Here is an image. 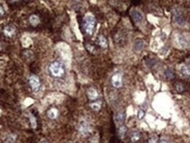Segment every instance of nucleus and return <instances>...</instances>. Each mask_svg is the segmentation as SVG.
<instances>
[{"instance_id":"obj_1","label":"nucleus","mask_w":190,"mask_h":143,"mask_svg":"<svg viewBox=\"0 0 190 143\" xmlns=\"http://www.w3.org/2000/svg\"><path fill=\"white\" fill-rule=\"evenodd\" d=\"M49 73L53 78H63L66 74L65 65L61 61H54L49 65Z\"/></svg>"},{"instance_id":"obj_2","label":"nucleus","mask_w":190,"mask_h":143,"mask_svg":"<svg viewBox=\"0 0 190 143\" xmlns=\"http://www.w3.org/2000/svg\"><path fill=\"white\" fill-rule=\"evenodd\" d=\"M83 27H84L85 32L87 35H92V33L95 29V27H96V18H94L92 14L88 13L87 15L85 16Z\"/></svg>"},{"instance_id":"obj_3","label":"nucleus","mask_w":190,"mask_h":143,"mask_svg":"<svg viewBox=\"0 0 190 143\" xmlns=\"http://www.w3.org/2000/svg\"><path fill=\"white\" fill-rule=\"evenodd\" d=\"M28 84L34 92H38L41 86V81L40 77L36 75H31L28 77Z\"/></svg>"},{"instance_id":"obj_4","label":"nucleus","mask_w":190,"mask_h":143,"mask_svg":"<svg viewBox=\"0 0 190 143\" xmlns=\"http://www.w3.org/2000/svg\"><path fill=\"white\" fill-rule=\"evenodd\" d=\"M78 131L82 136H87L91 133V126L87 121H80L78 126Z\"/></svg>"},{"instance_id":"obj_5","label":"nucleus","mask_w":190,"mask_h":143,"mask_svg":"<svg viewBox=\"0 0 190 143\" xmlns=\"http://www.w3.org/2000/svg\"><path fill=\"white\" fill-rule=\"evenodd\" d=\"M111 84H112V86L115 89H120L123 84L122 75L120 73H115L111 77Z\"/></svg>"},{"instance_id":"obj_6","label":"nucleus","mask_w":190,"mask_h":143,"mask_svg":"<svg viewBox=\"0 0 190 143\" xmlns=\"http://www.w3.org/2000/svg\"><path fill=\"white\" fill-rule=\"evenodd\" d=\"M173 18L174 22L177 24L178 26H179V27H183V26H185V23H186V22H185V18H183V15H182V13L180 12L179 10L175 9V10L173 11Z\"/></svg>"},{"instance_id":"obj_7","label":"nucleus","mask_w":190,"mask_h":143,"mask_svg":"<svg viewBox=\"0 0 190 143\" xmlns=\"http://www.w3.org/2000/svg\"><path fill=\"white\" fill-rule=\"evenodd\" d=\"M130 15L136 23H142L144 21V15L137 10H132L130 12Z\"/></svg>"},{"instance_id":"obj_8","label":"nucleus","mask_w":190,"mask_h":143,"mask_svg":"<svg viewBox=\"0 0 190 143\" xmlns=\"http://www.w3.org/2000/svg\"><path fill=\"white\" fill-rule=\"evenodd\" d=\"M3 33H4V35H6V37L11 38L12 36H14L15 34H16V29L12 26H6V27L4 28V30H3Z\"/></svg>"},{"instance_id":"obj_9","label":"nucleus","mask_w":190,"mask_h":143,"mask_svg":"<svg viewBox=\"0 0 190 143\" xmlns=\"http://www.w3.org/2000/svg\"><path fill=\"white\" fill-rule=\"evenodd\" d=\"M58 115H59V111L56 107H51V108L49 109L48 112H47V116L50 120H56L58 117Z\"/></svg>"},{"instance_id":"obj_10","label":"nucleus","mask_w":190,"mask_h":143,"mask_svg":"<svg viewBox=\"0 0 190 143\" xmlns=\"http://www.w3.org/2000/svg\"><path fill=\"white\" fill-rule=\"evenodd\" d=\"M125 113L123 112H118L115 116V121L116 124L120 125V126H122V124L124 123L125 121Z\"/></svg>"},{"instance_id":"obj_11","label":"nucleus","mask_w":190,"mask_h":143,"mask_svg":"<svg viewBox=\"0 0 190 143\" xmlns=\"http://www.w3.org/2000/svg\"><path fill=\"white\" fill-rule=\"evenodd\" d=\"M87 94L88 98H89L90 100H92V101L96 100V99L99 97L98 92H97L94 88H89V89L87 90Z\"/></svg>"},{"instance_id":"obj_12","label":"nucleus","mask_w":190,"mask_h":143,"mask_svg":"<svg viewBox=\"0 0 190 143\" xmlns=\"http://www.w3.org/2000/svg\"><path fill=\"white\" fill-rule=\"evenodd\" d=\"M141 139V133L138 131H133L129 135L130 143H137Z\"/></svg>"},{"instance_id":"obj_13","label":"nucleus","mask_w":190,"mask_h":143,"mask_svg":"<svg viewBox=\"0 0 190 143\" xmlns=\"http://www.w3.org/2000/svg\"><path fill=\"white\" fill-rule=\"evenodd\" d=\"M179 72L184 77L190 78V67L188 65H182L179 69Z\"/></svg>"},{"instance_id":"obj_14","label":"nucleus","mask_w":190,"mask_h":143,"mask_svg":"<svg viewBox=\"0 0 190 143\" xmlns=\"http://www.w3.org/2000/svg\"><path fill=\"white\" fill-rule=\"evenodd\" d=\"M144 40H141V39H137V40L135 41V43H134V50L136 52H140L144 48Z\"/></svg>"},{"instance_id":"obj_15","label":"nucleus","mask_w":190,"mask_h":143,"mask_svg":"<svg viewBox=\"0 0 190 143\" xmlns=\"http://www.w3.org/2000/svg\"><path fill=\"white\" fill-rule=\"evenodd\" d=\"M97 43L100 47L102 48H107L108 47V41L107 39L104 37L103 35H99L98 37V40H97Z\"/></svg>"},{"instance_id":"obj_16","label":"nucleus","mask_w":190,"mask_h":143,"mask_svg":"<svg viewBox=\"0 0 190 143\" xmlns=\"http://www.w3.org/2000/svg\"><path fill=\"white\" fill-rule=\"evenodd\" d=\"M29 22H30V24H31L33 27H36V26H38V25L40 24V18L38 17L37 15H35V14L31 15L30 18H29Z\"/></svg>"},{"instance_id":"obj_17","label":"nucleus","mask_w":190,"mask_h":143,"mask_svg":"<svg viewBox=\"0 0 190 143\" xmlns=\"http://www.w3.org/2000/svg\"><path fill=\"white\" fill-rule=\"evenodd\" d=\"M178 43L179 45L181 46L182 47H188V45H189L188 40H187L183 35L178 36Z\"/></svg>"},{"instance_id":"obj_18","label":"nucleus","mask_w":190,"mask_h":143,"mask_svg":"<svg viewBox=\"0 0 190 143\" xmlns=\"http://www.w3.org/2000/svg\"><path fill=\"white\" fill-rule=\"evenodd\" d=\"M126 133H127V127L125 126H120V127H119V129H118V135H119V137L121 138V139H123V138L125 137V135H126Z\"/></svg>"},{"instance_id":"obj_19","label":"nucleus","mask_w":190,"mask_h":143,"mask_svg":"<svg viewBox=\"0 0 190 143\" xmlns=\"http://www.w3.org/2000/svg\"><path fill=\"white\" fill-rule=\"evenodd\" d=\"M164 76H165V77L167 78V80H172L174 78V74H173V72L171 69H167L164 73Z\"/></svg>"},{"instance_id":"obj_20","label":"nucleus","mask_w":190,"mask_h":143,"mask_svg":"<svg viewBox=\"0 0 190 143\" xmlns=\"http://www.w3.org/2000/svg\"><path fill=\"white\" fill-rule=\"evenodd\" d=\"M90 107L93 110V111H99L101 108V104L99 102H92L90 104Z\"/></svg>"},{"instance_id":"obj_21","label":"nucleus","mask_w":190,"mask_h":143,"mask_svg":"<svg viewBox=\"0 0 190 143\" xmlns=\"http://www.w3.org/2000/svg\"><path fill=\"white\" fill-rule=\"evenodd\" d=\"M29 119H30V122H31V124H32V127H33V128H35L36 126H37V120H36L35 116L33 114H30V116H29Z\"/></svg>"},{"instance_id":"obj_22","label":"nucleus","mask_w":190,"mask_h":143,"mask_svg":"<svg viewBox=\"0 0 190 143\" xmlns=\"http://www.w3.org/2000/svg\"><path fill=\"white\" fill-rule=\"evenodd\" d=\"M175 87H176V91L178 92H182L184 91V85L182 84H180V83H178Z\"/></svg>"},{"instance_id":"obj_23","label":"nucleus","mask_w":190,"mask_h":143,"mask_svg":"<svg viewBox=\"0 0 190 143\" xmlns=\"http://www.w3.org/2000/svg\"><path fill=\"white\" fill-rule=\"evenodd\" d=\"M146 143H158V139L156 136H151V137L147 141Z\"/></svg>"},{"instance_id":"obj_24","label":"nucleus","mask_w":190,"mask_h":143,"mask_svg":"<svg viewBox=\"0 0 190 143\" xmlns=\"http://www.w3.org/2000/svg\"><path fill=\"white\" fill-rule=\"evenodd\" d=\"M144 114H145V112H144V110H141V109H140L138 111V113H137V117H138L139 120H142L144 117Z\"/></svg>"},{"instance_id":"obj_25","label":"nucleus","mask_w":190,"mask_h":143,"mask_svg":"<svg viewBox=\"0 0 190 143\" xmlns=\"http://www.w3.org/2000/svg\"><path fill=\"white\" fill-rule=\"evenodd\" d=\"M5 15V10L3 8V6L0 5V17H3Z\"/></svg>"},{"instance_id":"obj_26","label":"nucleus","mask_w":190,"mask_h":143,"mask_svg":"<svg viewBox=\"0 0 190 143\" xmlns=\"http://www.w3.org/2000/svg\"><path fill=\"white\" fill-rule=\"evenodd\" d=\"M158 143H170L167 140H166V139H161V140H159L158 141Z\"/></svg>"},{"instance_id":"obj_27","label":"nucleus","mask_w":190,"mask_h":143,"mask_svg":"<svg viewBox=\"0 0 190 143\" xmlns=\"http://www.w3.org/2000/svg\"><path fill=\"white\" fill-rule=\"evenodd\" d=\"M40 143H49V142H48V141H41Z\"/></svg>"}]
</instances>
